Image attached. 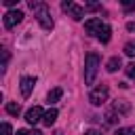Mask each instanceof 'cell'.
Wrapping results in <instances>:
<instances>
[{
	"instance_id": "cell-24",
	"label": "cell",
	"mask_w": 135,
	"mask_h": 135,
	"mask_svg": "<svg viewBox=\"0 0 135 135\" xmlns=\"http://www.w3.org/2000/svg\"><path fill=\"white\" fill-rule=\"evenodd\" d=\"M55 135H63V133H55Z\"/></svg>"
},
{
	"instance_id": "cell-18",
	"label": "cell",
	"mask_w": 135,
	"mask_h": 135,
	"mask_svg": "<svg viewBox=\"0 0 135 135\" xmlns=\"http://www.w3.org/2000/svg\"><path fill=\"white\" fill-rule=\"evenodd\" d=\"M8 57H11V55H8V51H6V49H2V65H0V68H2V72L6 70V63H8Z\"/></svg>"
},
{
	"instance_id": "cell-22",
	"label": "cell",
	"mask_w": 135,
	"mask_h": 135,
	"mask_svg": "<svg viewBox=\"0 0 135 135\" xmlns=\"http://www.w3.org/2000/svg\"><path fill=\"white\" fill-rule=\"evenodd\" d=\"M84 135H101V133H99V131H95V129H91V131H86Z\"/></svg>"
},
{
	"instance_id": "cell-16",
	"label": "cell",
	"mask_w": 135,
	"mask_h": 135,
	"mask_svg": "<svg viewBox=\"0 0 135 135\" xmlns=\"http://www.w3.org/2000/svg\"><path fill=\"white\" fill-rule=\"evenodd\" d=\"M124 55L135 57V42H127V44H124Z\"/></svg>"
},
{
	"instance_id": "cell-13",
	"label": "cell",
	"mask_w": 135,
	"mask_h": 135,
	"mask_svg": "<svg viewBox=\"0 0 135 135\" xmlns=\"http://www.w3.org/2000/svg\"><path fill=\"white\" fill-rule=\"evenodd\" d=\"M118 68H120V57H110L108 63H105V70L108 72H116Z\"/></svg>"
},
{
	"instance_id": "cell-4",
	"label": "cell",
	"mask_w": 135,
	"mask_h": 135,
	"mask_svg": "<svg viewBox=\"0 0 135 135\" xmlns=\"http://www.w3.org/2000/svg\"><path fill=\"white\" fill-rule=\"evenodd\" d=\"M61 8L72 17V19H76V21H80L82 17H84V6H80V4H76V2H70V0H65L63 4H61Z\"/></svg>"
},
{
	"instance_id": "cell-8",
	"label": "cell",
	"mask_w": 135,
	"mask_h": 135,
	"mask_svg": "<svg viewBox=\"0 0 135 135\" xmlns=\"http://www.w3.org/2000/svg\"><path fill=\"white\" fill-rule=\"evenodd\" d=\"M103 25H105V23H103L101 19H89V21H84V30H86L89 34H93V36H97Z\"/></svg>"
},
{
	"instance_id": "cell-19",
	"label": "cell",
	"mask_w": 135,
	"mask_h": 135,
	"mask_svg": "<svg viewBox=\"0 0 135 135\" xmlns=\"http://www.w3.org/2000/svg\"><path fill=\"white\" fill-rule=\"evenodd\" d=\"M17 135H42V133H40V131H36V129H34V131H27V129H19V131H17Z\"/></svg>"
},
{
	"instance_id": "cell-2",
	"label": "cell",
	"mask_w": 135,
	"mask_h": 135,
	"mask_svg": "<svg viewBox=\"0 0 135 135\" xmlns=\"http://www.w3.org/2000/svg\"><path fill=\"white\" fill-rule=\"evenodd\" d=\"M99 72V55L97 53H89L86 61H84V84H93Z\"/></svg>"
},
{
	"instance_id": "cell-17",
	"label": "cell",
	"mask_w": 135,
	"mask_h": 135,
	"mask_svg": "<svg viewBox=\"0 0 135 135\" xmlns=\"http://www.w3.org/2000/svg\"><path fill=\"white\" fill-rule=\"evenodd\" d=\"M124 72H127V76H129V78H133V80H135V61H131V63L124 68Z\"/></svg>"
},
{
	"instance_id": "cell-1",
	"label": "cell",
	"mask_w": 135,
	"mask_h": 135,
	"mask_svg": "<svg viewBox=\"0 0 135 135\" xmlns=\"http://www.w3.org/2000/svg\"><path fill=\"white\" fill-rule=\"evenodd\" d=\"M30 8L34 11V17L38 19V23H40L44 30H51V27H53V17H51V11H49V6H46L44 2L32 0V2H30Z\"/></svg>"
},
{
	"instance_id": "cell-5",
	"label": "cell",
	"mask_w": 135,
	"mask_h": 135,
	"mask_svg": "<svg viewBox=\"0 0 135 135\" xmlns=\"http://www.w3.org/2000/svg\"><path fill=\"white\" fill-rule=\"evenodd\" d=\"M21 19H23V13H21V11H8L2 21H4V27L11 30V27H15L17 23H21Z\"/></svg>"
},
{
	"instance_id": "cell-15",
	"label": "cell",
	"mask_w": 135,
	"mask_h": 135,
	"mask_svg": "<svg viewBox=\"0 0 135 135\" xmlns=\"http://www.w3.org/2000/svg\"><path fill=\"white\" fill-rule=\"evenodd\" d=\"M114 135H135V127H122V129H118Z\"/></svg>"
},
{
	"instance_id": "cell-20",
	"label": "cell",
	"mask_w": 135,
	"mask_h": 135,
	"mask_svg": "<svg viewBox=\"0 0 135 135\" xmlns=\"http://www.w3.org/2000/svg\"><path fill=\"white\" fill-rule=\"evenodd\" d=\"M2 135H13V129L8 122H2Z\"/></svg>"
},
{
	"instance_id": "cell-6",
	"label": "cell",
	"mask_w": 135,
	"mask_h": 135,
	"mask_svg": "<svg viewBox=\"0 0 135 135\" xmlns=\"http://www.w3.org/2000/svg\"><path fill=\"white\" fill-rule=\"evenodd\" d=\"M42 116H44V112H42L40 105H34V108H30V110L25 112L27 124H38V122H42Z\"/></svg>"
},
{
	"instance_id": "cell-9",
	"label": "cell",
	"mask_w": 135,
	"mask_h": 135,
	"mask_svg": "<svg viewBox=\"0 0 135 135\" xmlns=\"http://www.w3.org/2000/svg\"><path fill=\"white\" fill-rule=\"evenodd\" d=\"M57 116H59V112H57L55 108L46 110V112H44V116H42V124H44V127H51V124L57 120Z\"/></svg>"
},
{
	"instance_id": "cell-11",
	"label": "cell",
	"mask_w": 135,
	"mask_h": 135,
	"mask_svg": "<svg viewBox=\"0 0 135 135\" xmlns=\"http://www.w3.org/2000/svg\"><path fill=\"white\" fill-rule=\"evenodd\" d=\"M61 95H63L61 86H55V89H51V91H49V95H46V101H49V103H57V101L61 99Z\"/></svg>"
},
{
	"instance_id": "cell-3",
	"label": "cell",
	"mask_w": 135,
	"mask_h": 135,
	"mask_svg": "<svg viewBox=\"0 0 135 135\" xmlns=\"http://www.w3.org/2000/svg\"><path fill=\"white\" fill-rule=\"evenodd\" d=\"M108 95H110V89H108V84H99V86H95V89L91 91V95H89V101H91L93 105H101V103L108 99Z\"/></svg>"
},
{
	"instance_id": "cell-7",
	"label": "cell",
	"mask_w": 135,
	"mask_h": 135,
	"mask_svg": "<svg viewBox=\"0 0 135 135\" xmlns=\"http://www.w3.org/2000/svg\"><path fill=\"white\" fill-rule=\"evenodd\" d=\"M34 84H36V78H34V76H21V80H19L21 95H23V97H30V93H32Z\"/></svg>"
},
{
	"instance_id": "cell-21",
	"label": "cell",
	"mask_w": 135,
	"mask_h": 135,
	"mask_svg": "<svg viewBox=\"0 0 135 135\" xmlns=\"http://www.w3.org/2000/svg\"><path fill=\"white\" fill-rule=\"evenodd\" d=\"M86 8H89V11H97V8H99V4H86Z\"/></svg>"
},
{
	"instance_id": "cell-14",
	"label": "cell",
	"mask_w": 135,
	"mask_h": 135,
	"mask_svg": "<svg viewBox=\"0 0 135 135\" xmlns=\"http://www.w3.org/2000/svg\"><path fill=\"white\" fill-rule=\"evenodd\" d=\"M6 112H8L11 116H17V114L21 112V105L15 103V101H8V103H6Z\"/></svg>"
},
{
	"instance_id": "cell-12",
	"label": "cell",
	"mask_w": 135,
	"mask_h": 135,
	"mask_svg": "<svg viewBox=\"0 0 135 135\" xmlns=\"http://www.w3.org/2000/svg\"><path fill=\"white\" fill-rule=\"evenodd\" d=\"M97 38H99V40H101L103 44H105V42H110V38H112V27H110V25L105 23V25L101 27V32L97 34Z\"/></svg>"
},
{
	"instance_id": "cell-10",
	"label": "cell",
	"mask_w": 135,
	"mask_h": 135,
	"mask_svg": "<svg viewBox=\"0 0 135 135\" xmlns=\"http://www.w3.org/2000/svg\"><path fill=\"white\" fill-rule=\"evenodd\" d=\"M112 110L118 114V116H122V114H127L129 110H131V105L124 101V99H118V101H114V105H112Z\"/></svg>"
},
{
	"instance_id": "cell-23",
	"label": "cell",
	"mask_w": 135,
	"mask_h": 135,
	"mask_svg": "<svg viewBox=\"0 0 135 135\" xmlns=\"http://www.w3.org/2000/svg\"><path fill=\"white\" fill-rule=\"evenodd\" d=\"M127 30H131V32H135V23H127Z\"/></svg>"
}]
</instances>
